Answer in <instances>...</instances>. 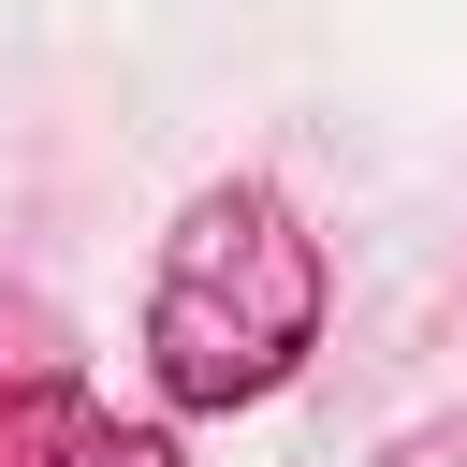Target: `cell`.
<instances>
[{"label": "cell", "instance_id": "obj_1", "mask_svg": "<svg viewBox=\"0 0 467 467\" xmlns=\"http://www.w3.org/2000/svg\"><path fill=\"white\" fill-rule=\"evenodd\" d=\"M321 336V248L277 190H204L161 248V292H146V365L175 409H248L306 365Z\"/></svg>", "mask_w": 467, "mask_h": 467}, {"label": "cell", "instance_id": "obj_2", "mask_svg": "<svg viewBox=\"0 0 467 467\" xmlns=\"http://www.w3.org/2000/svg\"><path fill=\"white\" fill-rule=\"evenodd\" d=\"M73 467H175V438H146V423H102V438H73Z\"/></svg>", "mask_w": 467, "mask_h": 467}]
</instances>
